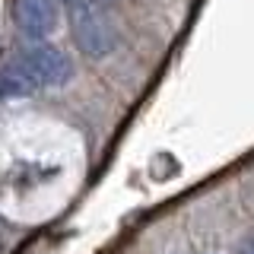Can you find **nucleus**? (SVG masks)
I'll return each instance as SVG.
<instances>
[{"label":"nucleus","instance_id":"1","mask_svg":"<svg viewBox=\"0 0 254 254\" xmlns=\"http://www.w3.org/2000/svg\"><path fill=\"white\" fill-rule=\"evenodd\" d=\"M16 67L35 86H67L73 79V61L54 45H32L16 58Z\"/></svg>","mask_w":254,"mask_h":254},{"label":"nucleus","instance_id":"2","mask_svg":"<svg viewBox=\"0 0 254 254\" xmlns=\"http://www.w3.org/2000/svg\"><path fill=\"white\" fill-rule=\"evenodd\" d=\"M70 32H73V45L86 58H105L115 48V32H111L108 19L86 0L70 6Z\"/></svg>","mask_w":254,"mask_h":254},{"label":"nucleus","instance_id":"3","mask_svg":"<svg viewBox=\"0 0 254 254\" xmlns=\"http://www.w3.org/2000/svg\"><path fill=\"white\" fill-rule=\"evenodd\" d=\"M13 16H16V26L29 38H45L58 29L61 10H58V0H16Z\"/></svg>","mask_w":254,"mask_h":254},{"label":"nucleus","instance_id":"4","mask_svg":"<svg viewBox=\"0 0 254 254\" xmlns=\"http://www.w3.org/2000/svg\"><path fill=\"white\" fill-rule=\"evenodd\" d=\"M32 89H35V83L22 73L19 67H6L0 70V99H13V95H29Z\"/></svg>","mask_w":254,"mask_h":254},{"label":"nucleus","instance_id":"5","mask_svg":"<svg viewBox=\"0 0 254 254\" xmlns=\"http://www.w3.org/2000/svg\"><path fill=\"white\" fill-rule=\"evenodd\" d=\"M238 254H254V238H248V242L238 245Z\"/></svg>","mask_w":254,"mask_h":254},{"label":"nucleus","instance_id":"6","mask_svg":"<svg viewBox=\"0 0 254 254\" xmlns=\"http://www.w3.org/2000/svg\"><path fill=\"white\" fill-rule=\"evenodd\" d=\"M58 3H67V6H76V3H83V0H58Z\"/></svg>","mask_w":254,"mask_h":254}]
</instances>
